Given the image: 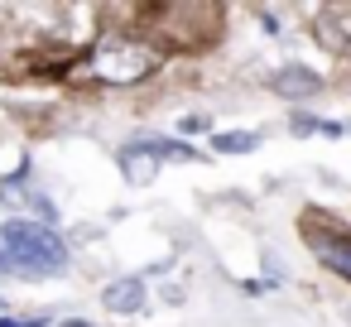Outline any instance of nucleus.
I'll return each mask as SVG.
<instances>
[{
	"label": "nucleus",
	"mask_w": 351,
	"mask_h": 327,
	"mask_svg": "<svg viewBox=\"0 0 351 327\" xmlns=\"http://www.w3.org/2000/svg\"><path fill=\"white\" fill-rule=\"evenodd\" d=\"M255 145H260L255 130H221V135H212V149H221V154H250Z\"/></svg>",
	"instance_id": "nucleus-7"
},
{
	"label": "nucleus",
	"mask_w": 351,
	"mask_h": 327,
	"mask_svg": "<svg viewBox=\"0 0 351 327\" xmlns=\"http://www.w3.org/2000/svg\"><path fill=\"white\" fill-rule=\"evenodd\" d=\"M63 327H92V322H77V317H68V322H63Z\"/></svg>",
	"instance_id": "nucleus-12"
},
{
	"label": "nucleus",
	"mask_w": 351,
	"mask_h": 327,
	"mask_svg": "<svg viewBox=\"0 0 351 327\" xmlns=\"http://www.w3.org/2000/svg\"><path fill=\"white\" fill-rule=\"evenodd\" d=\"M308 130H317V121H308V116H293V135H308Z\"/></svg>",
	"instance_id": "nucleus-10"
},
{
	"label": "nucleus",
	"mask_w": 351,
	"mask_h": 327,
	"mask_svg": "<svg viewBox=\"0 0 351 327\" xmlns=\"http://www.w3.org/2000/svg\"><path fill=\"white\" fill-rule=\"evenodd\" d=\"M154 58L145 53V49H135V44H125V39H106L101 49H97V77H116V82H135L145 68H149Z\"/></svg>",
	"instance_id": "nucleus-2"
},
{
	"label": "nucleus",
	"mask_w": 351,
	"mask_h": 327,
	"mask_svg": "<svg viewBox=\"0 0 351 327\" xmlns=\"http://www.w3.org/2000/svg\"><path fill=\"white\" fill-rule=\"evenodd\" d=\"M101 303L111 313H140L145 308V284L140 279H111L106 293H101Z\"/></svg>",
	"instance_id": "nucleus-5"
},
{
	"label": "nucleus",
	"mask_w": 351,
	"mask_h": 327,
	"mask_svg": "<svg viewBox=\"0 0 351 327\" xmlns=\"http://www.w3.org/2000/svg\"><path fill=\"white\" fill-rule=\"evenodd\" d=\"M121 169H125V178L130 183H149L154 178V169H159V159L149 154V145L140 140V145H125L121 149Z\"/></svg>",
	"instance_id": "nucleus-6"
},
{
	"label": "nucleus",
	"mask_w": 351,
	"mask_h": 327,
	"mask_svg": "<svg viewBox=\"0 0 351 327\" xmlns=\"http://www.w3.org/2000/svg\"><path fill=\"white\" fill-rule=\"evenodd\" d=\"M197 130H207V116H183V135H197Z\"/></svg>",
	"instance_id": "nucleus-9"
},
{
	"label": "nucleus",
	"mask_w": 351,
	"mask_h": 327,
	"mask_svg": "<svg viewBox=\"0 0 351 327\" xmlns=\"http://www.w3.org/2000/svg\"><path fill=\"white\" fill-rule=\"evenodd\" d=\"M0 327H29V322H10V317H0Z\"/></svg>",
	"instance_id": "nucleus-11"
},
{
	"label": "nucleus",
	"mask_w": 351,
	"mask_h": 327,
	"mask_svg": "<svg viewBox=\"0 0 351 327\" xmlns=\"http://www.w3.org/2000/svg\"><path fill=\"white\" fill-rule=\"evenodd\" d=\"M68 269V250L53 236V226L44 221H25L10 217L0 226V274H15V279H49Z\"/></svg>",
	"instance_id": "nucleus-1"
},
{
	"label": "nucleus",
	"mask_w": 351,
	"mask_h": 327,
	"mask_svg": "<svg viewBox=\"0 0 351 327\" xmlns=\"http://www.w3.org/2000/svg\"><path fill=\"white\" fill-rule=\"evenodd\" d=\"M149 145V154L154 159H202L193 145H183V140H145Z\"/></svg>",
	"instance_id": "nucleus-8"
},
{
	"label": "nucleus",
	"mask_w": 351,
	"mask_h": 327,
	"mask_svg": "<svg viewBox=\"0 0 351 327\" xmlns=\"http://www.w3.org/2000/svg\"><path fill=\"white\" fill-rule=\"evenodd\" d=\"M269 92L274 97H289V101H303V97H313V92H322V77L313 73V68H279V73H269Z\"/></svg>",
	"instance_id": "nucleus-3"
},
{
	"label": "nucleus",
	"mask_w": 351,
	"mask_h": 327,
	"mask_svg": "<svg viewBox=\"0 0 351 327\" xmlns=\"http://www.w3.org/2000/svg\"><path fill=\"white\" fill-rule=\"evenodd\" d=\"M313 250H317V260L327 269H337V274L351 279V236H322V231H313Z\"/></svg>",
	"instance_id": "nucleus-4"
}]
</instances>
